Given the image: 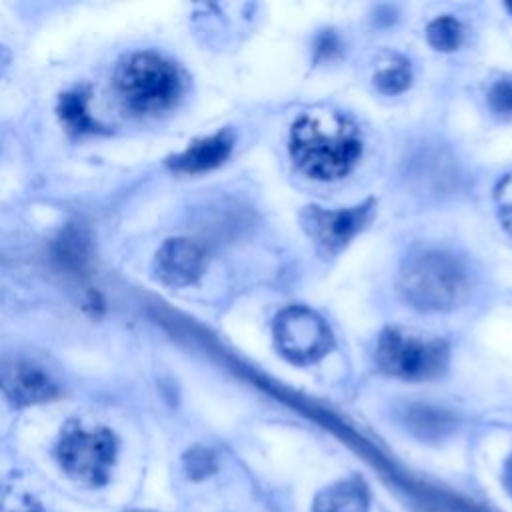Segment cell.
Masks as SVG:
<instances>
[{
  "instance_id": "obj_15",
  "label": "cell",
  "mask_w": 512,
  "mask_h": 512,
  "mask_svg": "<svg viewBox=\"0 0 512 512\" xmlns=\"http://www.w3.org/2000/svg\"><path fill=\"white\" fill-rule=\"evenodd\" d=\"M374 80L382 92L396 94L410 84V70L404 64H392L382 68Z\"/></svg>"
},
{
  "instance_id": "obj_18",
  "label": "cell",
  "mask_w": 512,
  "mask_h": 512,
  "mask_svg": "<svg viewBox=\"0 0 512 512\" xmlns=\"http://www.w3.org/2000/svg\"><path fill=\"white\" fill-rule=\"evenodd\" d=\"M498 206L504 226L512 232V176H508L498 188Z\"/></svg>"
},
{
  "instance_id": "obj_12",
  "label": "cell",
  "mask_w": 512,
  "mask_h": 512,
  "mask_svg": "<svg viewBox=\"0 0 512 512\" xmlns=\"http://www.w3.org/2000/svg\"><path fill=\"white\" fill-rule=\"evenodd\" d=\"M428 42L438 48V50H454L460 40H462V26L458 20L444 16V18H436L434 22H430L428 26Z\"/></svg>"
},
{
  "instance_id": "obj_1",
  "label": "cell",
  "mask_w": 512,
  "mask_h": 512,
  "mask_svg": "<svg viewBox=\"0 0 512 512\" xmlns=\"http://www.w3.org/2000/svg\"><path fill=\"white\" fill-rule=\"evenodd\" d=\"M290 154L304 174L318 180H336L358 162L362 140L356 126L340 112L312 110L292 126Z\"/></svg>"
},
{
  "instance_id": "obj_20",
  "label": "cell",
  "mask_w": 512,
  "mask_h": 512,
  "mask_svg": "<svg viewBox=\"0 0 512 512\" xmlns=\"http://www.w3.org/2000/svg\"><path fill=\"white\" fill-rule=\"evenodd\" d=\"M508 8H510V10H512V4H508Z\"/></svg>"
},
{
  "instance_id": "obj_13",
  "label": "cell",
  "mask_w": 512,
  "mask_h": 512,
  "mask_svg": "<svg viewBox=\"0 0 512 512\" xmlns=\"http://www.w3.org/2000/svg\"><path fill=\"white\" fill-rule=\"evenodd\" d=\"M408 424L420 436H440L450 426V418L444 416L438 410H432V408H426V406H418V408L410 410Z\"/></svg>"
},
{
  "instance_id": "obj_2",
  "label": "cell",
  "mask_w": 512,
  "mask_h": 512,
  "mask_svg": "<svg viewBox=\"0 0 512 512\" xmlns=\"http://www.w3.org/2000/svg\"><path fill=\"white\" fill-rule=\"evenodd\" d=\"M470 290L464 264L444 252H422L406 260L400 272L402 296L424 310H448L460 304Z\"/></svg>"
},
{
  "instance_id": "obj_6",
  "label": "cell",
  "mask_w": 512,
  "mask_h": 512,
  "mask_svg": "<svg viewBox=\"0 0 512 512\" xmlns=\"http://www.w3.org/2000/svg\"><path fill=\"white\" fill-rule=\"evenodd\" d=\"M274 334L282 354L298 364L318 360L328 352L332 342L324 320L304 306L282 310L276 318Z\"/></svg>"
},
{
  "instance_id": "obj_7",
  "label": "cell",
  "mask_w": 512,
  "mask_h": 512,
  "mask_svg": "<svg viewBox=\"0 0 512 512\" xmlns=\"http://www.w3.org/2000/svg\"><path fill=\"white\" fill-rule=\"evenodd\" d=\"M368 220V206L342 210L312 208L306 214V228L312 240L326 252L342 248Z\"/></svg>"
},
{
  "instance_id": "obj_11",
  "label": "cell",
  "mask_w": 512,
  "mask_h": 512,
  "mask_svg": "<svg viewBox=\"0 0 512 512\" xmlns=\"http://www.w3.org/2000/svg\"><path fill=\"white\" fill-rule=\"evenodd\" d=\"M314 512H368V492L358 480L338 482L316 496Z\"/></svg>"
},
{
  "instance_id": "obj_4",
  "label": "cell",
  "mask_w": 512,
  "mask_h": 512,
  "mask_svg": "<svg viewBox=\"0 0 512 512\" xmlns=\"http://www.w3.org/2000/svg\"><path fill=\"white\" fill-rule=\"evenodd\" d=\"M376 362L384 372L400 378H432L444 370L448 348L436 338L386 330L376 346Z\"/></svg>"
},
{
  "instance_id": "obj_17",
  "label": "cell",
  "mask_w": 512,
  "mask_h": 512,
  "mask_svg": "<svg viewBox=\"0 0 512 512\" xmlns=\"http://www.w3.org/2000/svg\"><path fill=\"white\" fill-rule=\"evenodd\" d=\"M490 106L500 114H512V78L498 80L488 94Z\"/></svg>"
},
{
  "instance_id": "obj_16",
  "label": "cell",
  "mask_w": 512,
  "mask_h": 512,
  "mask_svg": "<svg viewBox=\"0 0 512 512\" xmlns=\"http://www.w3.org/2000/svg\"><path fill=\"white\" fill-rule=\"evenodd\" d=\"M216 468V458L206 448H196L186 456V472L190 478H204Z\"/></svg>"
},
{
  "instance_id": "obj_8",
  "label": "cell",
  "mask_w": 512,
  "mask_h": 512,
  "mask_svg": "<svg viewBox=\"0 0 512 512\" xmlns=\"http://www.w3.org/2000/svg\"><path fill=\"white\" fill-rule=\"evenodd\" d=\"M0 388L20 406L46 402L56 394V384L34 364L12 360L0 364Z\"/></svg>"
},
{
  "instance_id": "obj_14",
  "label": "cell",
  "mask_w": 512,
  "mask_h": 512,
  "mask_svg": "<svg viewBox=\"0 0 512 512\" xmlns=\"http://www.w3.org/2000/svg\"><path fill=\"white\" fill-rule=\"evenodd\" d=\"M62 120L70 126V130L86 132L92 128V118L86 108V98L82 94H66L60 104Z\"/></svg>"
},
{
  "instance_id": "obj_10",
  "label": "cell",
  "mask_w": 512,
  "mask_h": 512,
  "mask_svg": "<svg viewBox=\"0 0 512 512\" xmlns=\"http://www.w3.org/2000/svg\"><path fill=\"white\" fill-rule=\"evenodd\" d=\"M232 142L224 134H216L194 142L176 160L174 166L180 172H202L218 166L230 154Z\"/></svg>"
},
{
  "instance_id": "obj_21",
  "label": "cell",
  "mask_w": 512,
  "mask_h": 512,
  "mask_svg": "<svg viewBox=\"0 0 512 512\" xmlns=\"http://www.w3.org/2000/svg\"><path fill=\"white\" fill-rule=\"evenodd\" d=\"M140 512H142V510H140Z\"/></svg>"
},
{
  "instance_id": "obj_9",
  "label": "cell",
  "mask_w": 512,
  "mask_h": 512,
  "mask_svg": "<svg viewBox=\"0 0 512 512\" xmlns=\"http://www.w3.org/2000/svg\"><path fill=\"white\" fill-rule=\"evenodd\" d=\"M206 254L200 244L186 238L168 240L156 256L158 276L172 286H184L194 282L204 270Z\"/></svg>"
},
{
  "instance_id": "obj_19",
  "label": "cell",
  "mask_w": 512,
  "mask_h": 512,
  "mask_svg": "<svg viewBox=\"0 0 512 512\" xmlns=\"http://www.w3.org/2000/svg\"><path fill=\"white\" fill-rule=\"evenodd\" d=\"M504 482H506L508 492L512 494V458H510V460H508V464H506V470H504Z\"/></svg>"
},
{
  "instance_id": "obj_5",
  "label": "cell",
  "mask_w": 512,
  "mask_h": 512,
  "mask_svg": "<svg viewBox=\"0 0 512 512\" xmlns=\"http://www.w3.org/2000/svg\"><path fill=\"white\" fill-rule=\"evenodd\" d=\"M62 468L84 484L100 486L108 480V472L116 458V438L112 432L72 428L58 444Z\"/></svg>"
},
{
  "instance_id": "obj_3",
  "label": "cell",
  "mask_w": 512,
  "mask_h": 512,
  "mask_svg": "<svg viewBox=\"0 0 512 512\" xmlns=\"http://www.w3.org/2000/svg\"><path fill=\"white\" fill-rule=\"evenodd\" d=\"M116 90L132 112L156 114L176 104L182 94V76L162 56L140 52L118 68Z\"/></svg>"
}]
</instances>
